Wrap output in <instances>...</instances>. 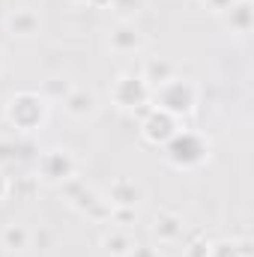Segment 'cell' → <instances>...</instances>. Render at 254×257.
Masks as SVG:
<instances>
[{
    "label": "cell",
    "mask_w": 254,
    "mask_h": 257,
    "mask_svg": "<svg viewBox=\"0 0 254 257\" xmlns=\"http://www.w3.org/2000/svg\"><path fill=\"white\" fill-rule=\"evenodd\" d=\"M75 3H81V6H93V9H108L114 0H75Z\"/></svg>",
    "instance_id": "22"
},
{
    "label": "cell",
    "mask_w": 254,
    "mask_h": 257,
    "mask_svg": "<svg viewBox=\"0 0 254 257\" xmlns=\"http://www.w3.org/2000/svg\"><path fill=\"white\" fill-rule=\"evenodd\" d=\"M206 248H209V242H203L200 236H194L189 242V248H186V257H206Z\"/></svg>",
    "instance_id": "20"
},
{
    "label": "cell",
    "mask_w": 254,
    "mask_h": 257,
    "mask_svg": "<svg viewBox=\"0 0 254 257\" xmlns=\"http://www.w3.org/2000/svg\"><path fill=\"white\" fill-rule=\"evenodd\" d=\"M141 75H144V81L156 90L159 84H165V81H171L174 75H177V69L171 60H165V57H147L144 66H141Z\"/></svg>",
    "instance_id": "15"
},
{
    "label": "cell",
    "mask_w": 254,
    "mask_h": 257,
    "mask_svg": "<svg viewBox=\"0 0 254 257\" xmlns=\"http://www.w3.org/2000/svg\"><path fill=\"white\" fill-rule=\"evenodd\" d=\"M108 221L117 224V227H132L138 221V209L135 206H111V218Z\"/></svg>",
    "instance_id": "19"
},
{
    "label": "cell",
    "mask_w": 254,
    "mask_h": 257,
    "mask_svg": "<svg viewBox=\"0 0 254 257\" xmlns=\"http://www.w3.org/2000/svg\"><path fill=\"white\" fill-rule=\"evenodd\" d=\"M48 114H51V102L39 90H18L6 99L3 108V120L15 132H39L48 123Z\"/></svg>",
    "instance_id": "1"
},
{
    "label": "cell",
    "mask_w": 254,
    "mask_h": 257,
    "mask_svg": "<svg viewBox=\"0 0 254 257\" xmlns=\"http://www.w3.org/2000/svg\"><path fill=\"white\" fill-rule=\"evenodd\" d=\"M206 257H251V245L248 239H218L209 242Z\"/></svg>",
    "instance_id": "16"
},
{
    "label": "cell",
    "mask_w": 254,
    "mask_h": 257,
    "mask_svg": "<svg viewBox=\"0 0 254 257\" xmlns=\"http://www.w3.org/2000/svg\"><path fill=\"white\" fill-rule=\"evenodd\" d=\"M180 132V120L159 111V108H150L144 117H141V138L153 147H165L174 135Z\"/></svg>",
    "instance_id": "7"
},
{
    "label": "cell",
    "mask_w": 254,
    "mask_h": 257,
    "mask_svg": "<svg viewBox=\"0 0 254 257\" xmlns=\"http://www.w3.org/2000/svg\"><path fill=\"white\" fill-rule=\"evenodd\" d=\"M6 192H9V183H6V177H3V174H0V200H3V197H6Z\"/></svg>",
    "instance_id": "24"
},
{
    "label": "cell",
    "mask_w": 254,
    "mask_h": 257,
    "mask_svg": "<svg viewBox=\"0 0 254 257\" xmlns=\"http://www.w3.org/2000/svg\"><path fill=\"white\" fill-rule=\"evenodd\" d=\"M141 186L135 183V180H129V177H117L114 183H111V189H108V203L111 206H138V200H141Z\"/></svg>",
    "instance_id": "14"
},
{
    "label": "cell",
    "mask_w": 254,
    "mask_h": 257,
    "mask_svg": "<svg viewBox=\"0 0 254 257\" xmlns=\"http://www.w3.org/2000/svg\"><path fill=\"white\" fill-rule=\"evenodd\" d=\"M233 3H236V0H203V6H206L212 15H224Z\"/></svg>",
    "instance_id": "21"
},
{
    "label": "cell",
    "mask_w": 254,
    "mask_h": 257,
    "mask_svg": "<svg viewBox=\"0 0 254 257\" xmlns=\"http://www.w3.org/2000/svg\"><path fill=\"white\" fill-rule=\"evenodd\" d=\"M60 105H63V111L72 120H87V117H93L99 111V96L93 90H87V87H72Z\"/></svg>",
    "instance_id": "10"
},
{
    "label": "cell",
    "mask_w": 254,
    "mask_h": 257,
    "mask_svg": "<svg viewBox=\"0 0 254 257\" xmlns=\"http://www.w3.org/2000/svg\"><path fill=\"white\" fill-rule=\"evenodd\" d=\"M108 45H111V51H114V54H138V51H144L147 36L141 33V27H138V24H132V21H120V24L111 30Z\"/></svg>",
    "instance_id": "8"
},
{
    "label": "cell",
    "mask_w": 254,
    "mask_h": 257,
    "mask_svg": "<svg viewBox=\"0 0 254 257\" xmlns=\"http://www.w3.org/2000/svg\"><path fill=\"white\" fill-rule=\"evenodd\" d=\"M0 239H3V248H9V251H24V248L30 245V230H27L24 224H6Z\"/></svg>",
    "instance_id": "17"
},
{
    "label": "cell",
    "mask_w": 254,
    "mask_h": 257,
    "mask_svg": "<svg viewBox=\"0 0 254 257\" xmlns=\"http://www.w3.org/2000/svg\"><path fill=\"white\" fill-rule=\"evenodd\" d=\"M197 102H200V87L191 81V78H183V75H174L171 81L159 84L150 96V105L177 117V120H186L197 111Z\"/></svg>",
    "instance_id": "2"
},
{
    "label": "cell",
    "mask_w": 254,
    "mask_h": 257,
    "mask_svg": "<svg viewBox=\"0 0 254 257\" xmlns=\"http://www.w3.org/2000/svg\"><path fill=\"white\" fill-rule=\"evenodd\" d=\"M224 24L230 27V33H236V36H248L254 27V3L251 0H236L224 15Z\"/></svg>",
    "instance_id": "12"
},
{
    "label": "cell",
    "mask_w": 254,
    "mask_h": 257,
    "mask_svg": "<svg viewBox=\"0 0 254 257\" xmlns=\"http://www.w3.org/2000/svg\"><path fill=\"white\" fill-rule=\"evenodd\" d=\"M66 189H69V197H72L75 209L84 212L87 218H93V221H108V218H111V203H108V197L99 194L93 186H84V183H66Z\"/></svg>",
    "instance_id": "6"
},
{
    "label": "cell",
    "mask_w": 254,
    "mask_h": 257,
    "mask_svg": "<svg viewBox=\"0 0 254 257\" xmlns=\"http://www.w3.org/2000/svg\"><path fill=\"white\" fill-rule=\"evenodd\" d=\"M162 150H165L168 165L177 171H194L209 162V141L191 128H180Z\"/></svg>",
    "instance_id": "3"
},
{
    "label": "cell",
    "mask_w": 254,
    "mask_h": 257,
    "mask_svg": "<svg viewBox=\"0 0 254 257\" xmlns=\"http://www.w3.org/2000/svg\"><path fill=\"white\" fill-rule=\"evenodd\" d=\"M3 24H6V30H9L12 36H18V39H33V36H39V30H42V18H39V12L30 9V6L12 9Z\"/></svg>",
    "instance_id": "9"
},
{
    "label": "cell",
    "mask_w": 254,
    "mask_h": 257,
    "mask_svg": "<svg viewBox=\"0 0 254 257\" xmlns=\"http://www.w3.org/2000/svg\"><path fill=\"white\" fill-rule=\"evenodd\" d=\"M183 230H186V221L174 209H159L153 215V233L159 242H177L183 236Z\"/></svg>",
    "instance_id": "11"
},
{
    "label": "cell",
    "mask_w": 254,
    "mask_h": 257,
    "mask_svg": "<svg viewBox=\"0 0 254 257\" xmlns=\"http://www.w3.org/2000/svg\"><path fill=\"white\" fill-rule=\"evenodd\" d=\"M129 257H159V254H156L153 248H147V245H135V248H132V254H129Z\"/></svg>",
    "instance_id": "23"
},
{
    "label": "cell",
    "mask_w": 254,
    "mask_h": 257,
    "mask_svg": "<svg viewBox=\"0 0 254 257\" xmlns=\"http://www.w3.org/2000/svg\"><path fill=\"white\" fill-rule=\"evenodd\" d=\"M0 72H3V51H0Z\"/></svg>",
    "instance_id": "25"
},
{
    "label": "cell",
    "mask_w": 254,
    "mask_h": 257,
    "mask_svg": "<svg viewBox=\"0 0 254 257\" xmlns=\"http://www.w3.org/2000/svg\"><path fill=\"white\" fill-rule=\"evenodd\" d=\"M135 245H138V242H135V236H132L129 227H117V224H111V227L102 233V248H105L108 254H114V257H129Z\"/></svg>",
    "instance_id": "13"
},
{
    "label": "cell",
    "mask_w": 254,
    "mask_h": 257,
    "mask_svg": "<svg viewBox=\"0 0 254 257\" xmlns=\"http://www.w3.org/2000/svg\"><path fill=\"white\" fill-rule=\"evenodd\" d=\"M72 87H75V84H72L69 78H48V81L42 84V90H39V93H42V96L54 105V102H63L66 96H69V90H72Z\"/></svg>",
    "instance_id": "18"
},
{
    "label": "cell",
    "mask_w": 254,
    "mask_h": 257,
    "mask_svg": "<svg viewBox=\"0 0 254 257\" xmlns=\"http://www.w3.org/2000/svg\"><path fill=\"white\" fill-rule=\"evenodd\" d=\"M78 174V159L72 150L66 147H51L39 156V177L45 183H54V186H66L72 183Z\"/></svg>",
    "instance_id": "5"
},
{
    "label": "cell",
    "mask_w": 254,
    "mask_h": 257,
    "mask_svg": "<svg viewBox=\"0 0 254 257\" xmlns=\"http://www.w3.org/2000/svg\"><path fill=\"white\" fill-rule=\"evenodd\" d=\"M150 96H153V87L144 81L141 72H123L111 84V102L120 111H132L135 117H144L153 108L150 105Z\"/></svg>",
    "instance_id": "4"
}]
</instances>
